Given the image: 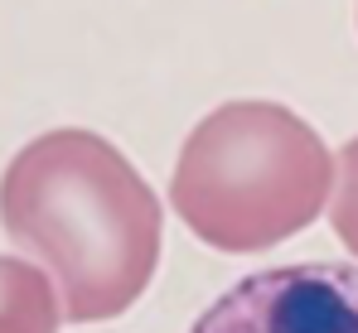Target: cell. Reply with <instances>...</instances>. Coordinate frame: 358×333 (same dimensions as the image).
Instances as JSON below:
<instances>
[{
  "label": "cell",
  "mask_w": 358,
  "mask_h": 333,
  "mask_svg": "<svg viewBox=\"0 0 358 333\" xmlns=\"http://www.w3.org/2000/svg\"><path fill=\"white\" fill-rule=\"evenodd\" d=\"M0 227L44 266L68 324L126 314L160 266V198L97 131L34 135L0 174Z\"/></svg>",
  "instance_id": "1"
},
{
  "label": "cell",
  "mask_w": 358,
  "mask_h": 333,
  "mask_svg": "<svg viewBox=\"0 0 358 333\" xmlns=\"http://www.w3.org/2000/svg\"><path fill=\"white\" fill-rule=\"evenodd\" d=\"M339 160L281 102H223L179 150L175 218L213 251L252 256L300 237L334 198Z\"/></svg>",
  "instance_id": "2"
},
{
  "label": "cell",
  "mask_w": 358,
  "mask_h": 333,
  "mask_svg": "<svg viewBox=\"0 0 358 333\" xmlns=\"http://www.w3.org/2000/svg\"><path fill=\"white\" fill-rule=\"evenodd\" d=\"M329 222H334V237L358 256V135L339 150V179H334V198H329Z\"/></svg>",
  "instance_id": "5"
},
{
  "label": "cell",
  "mask_w": 358,
  "mask_h": 333,
  "mask_svg": "<svg viewBox=\"0 0 358 333\" xmlns=\"http://www.w3.org/2000/svg\"><path fill=\"white\" fill-rule=\"evenodd\" d=\"M189 333H358V261H300L242 276Z\"/></svg>",
  "instance_id": "3"
},
{
  "label": "cell",
  "mask_w": 358,
  "mask_h": 333,
  "mask_svg": "<svg viewBox=\"0 0 358 333\" xmlns=\"http://www.w3.org/2000/svg\"><path fill=\"white\" fill-rule=\"evenodd\" d=\"M63 299L44 266L0 256V333H59Z\"/></svg>",
  "instance_id": "4"
}]
</instances>
